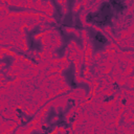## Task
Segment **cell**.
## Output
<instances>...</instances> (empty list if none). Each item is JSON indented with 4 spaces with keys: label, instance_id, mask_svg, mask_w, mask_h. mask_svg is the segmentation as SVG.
<instances>
[{
    "label": "cell",
    "instance_id": "cell-1",
    "mask_svg": "<svg viewBox=\"0 0 134 134\" xmlns=\"http://www.w3.org/2000/svg\"><path fill=\"white\" fill-rule=\"evenodd\" d=\"M111 16H112V13H111V9H110V4L109 3H104L98 13L94 15H91V14L88 15L87 21L95 23L98 26H104L110 22Z\"/></svg>",
    "mask_w": 134,
    "mask_h": 134
},
{
    "label": "cell",
    "instance_id": "cell-2",
    "mask_svg": "<svg viewBox=\"0 0 134 134\" xmlns=\"http://www.w3.org/2000/svg\"><path fill=\"white\" fill-rule=\"evenodd\" d=\"M111 4L113 5V7L116 11H121L123 9H125L123 2H121V1H111Z\"/></svg>",
    "mask_w": 134,
    "mask_h": 134
},
{
    "label": "cell",
    "instance_id": "cell-3",
    "mask_svg": "<svg viewBox=\"0 0 134 134\" xmlns=\"http://www.w3.org/2000/svg\"><path fill=\"white\" fill-rule=\"evenodd\" d=\"M95 41L98 42V43H105L106 42V39L102 36L101 34H96L95 35Z\"/></svg>",
    "mask_w": 134,
    "mask_h": 134
}]
</instances>
